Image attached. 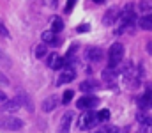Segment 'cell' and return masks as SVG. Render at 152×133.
<instances>
[{
  "instance_id": "obj_1",
  "label": "cell",
  "mask_w": 152,
  "mask_h": 133,
  "mask_svg": "<svg viewBox=\"0 0 152 133\" xmlns=\"http://www.w3.org/2000/svg\"><path fill=\"white\" fill-rule=\"evenodd\" d=\"M97 124H99V121H97V112H92V110H87L83 115H80V117H78V123H76L78 130H81V132L92 130V128H96Z\"/></svg>"
},
{
  "instance_id": "obj_2",
  "label": "cell",
  "mask_w": 152,
  "mask_h": 133,
  "mask_svg": "<svg viewBox=\"0 0 152 133\" xmlns=\"http://www.w3.org/2000/svg\"><path fill=\"white\" fill-rule=\"evenodd\" d=\"M122 59H124V46L120 43H113L112 48H110V51H108V68L117 69L120 66Z\"/></svg>"
},
{
  "instance_id": "obj_3",
  "label": "cell",
  "mask_w": 152,
  "mask_h": 133,
  "mask_svg": "<svg viewBox=\"0 0 152 133\" xmlns=\"http://www.w3.org/2000/svg\"><path fill=\"white\" fill-rule=\"evenodd\" d=\"M0 126L5 130H11V132H18L23 128V121L18 117H4V119H0Z\"/></svg>"
},
{
  "instance_id": "obj_4",
  "label": "cell",
  "mask_w": 152,
  "mask_h": 133,
  "mask_svg": "<svg viewBox=\"0 0 152 133\" xmlns=\"http://www.w3.org/2000/svg\"><path fill=\"white\" fill-rule=\"evenodd\" d=\"M136 101H138L140 110H149V108H152V84L147 85L145 92H143V96H140Z\"/></svg>"
},
{
  "instance_id": "obj_5",
  "label": "cell",
  "mask_w": 152,
  "mask_h": 133,
  "mask_svg": "<svg viewBox=\"0 0 152 133\" xmlns=\"http://www.w3.org/2000/svg\"><path fill=\"white\" fill-rule=\"evenodd\" d=\"M97 103H99V99H97L96 96H83V98L78 99L76 107L81 108V110H92V108H96Z\"/></svg>"
},
{
  "instance_id": "obj_6",
  "label": "cell",
  "mask_w": 152,
  "mask_h": 133,
  "mask_svg": "<svg viewBox=\"0 0 152 133\" xmlns=\"http://www.w3.org/2000/svg\"><path fill=\"white\" fill-rule=\"evenodd\" d=\"M76 76V71L73 68H69V66H64V69L60 71V75H58V80H57V84L58 85H64V84H69V82H73Z\"/></svg>"
},
{
  "instance_id": "obj_7",
  "label": "cell",
  "mask_w": 152,
  "mask_h": 133,
  "mask_svg": "<svg viewBox=\"0 0 152 133\" xmlns=\"http://www.w3.org/2000/svg\"><path fill=\"white\" fill-rule=\"evenodd\" d=\"M85 59H87L88 62H99V60L103 59V50H101V48H96V46L87 48V51H85Z\"/></svg>"
},
{
  "instance_id": "obj_8",
  "label": "cell",
  "mask_w": 152,
  "mask_h": 133,
  "mask_svg": "<svg viewBox=\"0 0 152 133\" xmlns=\"http://www.w3.org/2000/svg\"><path fill=\"white\" fill-rule=\"evenodd\" d=\"M99 87H101V84H99L97 80H94V78H88V80H83V82L80 84V90H83V92H90V90H97Z\"/></svg>"
},
{
  "instance_id": "obj_9",
  "label": "cell",
  "mask_w": 152,
  "mask_h": 133,
  "mask_svg": "<svg viewBox=\"0 0 152 133\" xmlns=\"http://www.w3.org/2000/svg\"><path fill=\"white\" fill-rule=\"evenodd\" d=\"M57 105H58V98L55 94H51L50 98H46L42 101V112H53L57 108Z\"/></svg>"
},
{
  "instance_id": "obj_10",
  "label": "cell",
  "mask_w": 152,
  "mask_h": 133,
  "mask_svg": "<svg viewBox=\"0 0 152 133\" xmlns=\"http://www.w3.org/2000/svg\"><path fill=\"white\" fill-rule=\"evenodd\" d=\"M103 78H104L106 85L115 87V84H117V73H115V69H112V68H106V69L103 71Z\"/></svg>"
},
{
  "instance_id": "obj_11",
  "label": "cell",
  "mask_w": 152,
  "mask_h": 133,
  "mask_svg": "<svg viewBox=\"0 0 152 133\" xmlns=\"http://www.w3.org/2000/svg\"><path fill=\"white\" fill-rule=\"evenodd\" d=\"M71 119H73V114L71 112H66L62 117H60V133H69V126H71Z\"/></svg>"
},
{
  "instance_id": "obj_12",
  "label": "cell",
  "mask_w": 152,
  "mask_h": 133,
  "mask_svg": "<svg viewBox=\"0 0 152 133\" xmlns=\"http://www.w3.org/2000/svg\"><path fill=\"white\" fill-rule=\"evenodd\" d=\"M117 20H118V11L112 7V9H108V11H106V14H104V20H103V21H104V25H113Z\"/></svg>"
},
{
  "instance_id": "obj_13",
  "label": "cell",
  "mask_w": 152,
  "mask_h": 133,
  "mask_svg": "<svg viewBox=\"0 0 152 133\" xmlns=\"http://www.w3.org/2000/svg\"><path fill=\"white\" fill-rule=\"evenodd\" d=\"M20 101L18 99H7V101H4V107H2V110L4 112H16V110H20Z\"/></svg>"
},
{
  "instance_id": "obj_14",
  "label": "cell",
  "mask_w": 152,
  "mask_h": 133,
  "mask_svg": "<svg viewBox=\"0 0 152 133\" xmlns=\"http://www.w3.org/2000/svg\"><path fill=\"white\" fill-rule=\"evenodd\" d=\"M138 25H140V29H143V30H152V12L142 16V18L138 20Z\"/></svg>"
},
{
  "instance_id": "obj_15",
  "label": "cell",
  "mask_w": 152,
  "mask_h": 133,
  "mask_svg": "<svg viewBox=\"0 0 152 133\" xmlns=\"http://www.w3.org/2000/svg\"><path fill=\"white\" fill-rule=\"evenodd\" d=\"M62 30H64V21H62L60 18L55 16V18L51 20V32L57 34V32H62Z\"/></svg>"
},
{
  "instance_id": "obj_16",
  "label": "cell",
  "mask_w": 152,
  "mask_h": 133,
  "mask_svg": "<svg viewBox=\"0 0 152 133\" xmlns=\"http://www.w3.org/2000/svg\"><path fill=\"white\" fill-rule=\"evenodd\" d=\"M142 133H152V117H149V115L142 123Z\"/></svg>"
},
{
  "instance_id": "obj_17",
  "label": "cell",
  "mask_w": 152,
  "mask_h": 133,
  "mask_svg": "<svg viewBox=\"0 0 152 133\" xmlns=\"http://www.w3.org/2000/svg\"><path fill=\"white\" fill-rule=\"evenodd\" d=\"M140 9H142L145 14H151L152 12V0H142V2H140Z\"/></svg>"
},
{
  "instance_id": "obj_18",
  "label": "cell",
  "mask_w": 152,
  "mask_h": 133,
  "mask_svg": "<svg viewBox=\"0 0 152 133\" xmlns=\"http://www.w3.org/2000/svg\"><path fill=\"white\" fill-rule=\"evenodd\" d=\"M46 51H48V50H46V44H37V46L34 48V55H36L37 59H42V57L46 55Z\"/></svg>"
},
{
  "instance_id": "obj_19",
  "label": "cell",
  "mask_w": 152,
  "mask_h": 133,
  "mask_svg": "<svg viewBox=\"0 0 152 133\" xmlns=\"http://www.w3.org/2000/svg\"><path fill=\"white\" fill-rule=\"evenodd\" d=\"M42 41H44V43H57V39H55V32H51V30L42 32Z\"/></svg>"
},
{
  "instance_id": "obj_20",
  "label": "cell",
  "mask_w": 152,
  "mask_h": 133,
  "mask_svg": "<svg viewBox=\"0 0 152 133\" xmlns=\"http://www.w3.org/2000/svg\"><path fill=\"white\" fill-rule=\"evenodd\" d=\"M57 60H58V55H57V53H50V55H48V59H46V66H48V68H51V69H55Z\"/></svg>"
},
{
  "instance_id": "obj_21",
  "label": "cell",
  "mask_w": 152,
  "mask_h": 133,
  "mask_svg": "<svg viewBox=\"0 0 152 133\" xmlns=\"http://www.w3.org/2000/svg\"><path fill=\"white\" fill-rule=\"evenodd\" d=\"M108 119H110V110L104 108V110H99V112H97V121H99V123H104V121H108Z\"/></svg>"
},
{
  "instance_id": "obj_22",
  "label": "cell",
  "mask_w": 152,
  "mask_h": 133,
  "mask_svg": "<svg viewBox=\"0 0 152 133\" xmlns=\"http://www.w3.org/2000/svg\"><path fill=\"white\" fill-rule=\"evenodd\" d=\"M0 66H4V68H9V66H11V59H9L2 50H0Z\"/></svg>"
},
{
  "instance_id": "obj_23",
  "label": "cell",
  "mask_w": 152,
  "mask_h": 133,
  "mask_svg": "<svg viewBox=\"0 0 152 133\" xmlns=\"http://www.w3.org/2000/svg\"><path fill=\"white\" fill-rule=\"evenodd\" d=\"M73 94H75L73 90H66V92H64V96H62V103H64V105H66V103H69V101L73 99Z\"/></svg>"
},
{
  "instance_id": "obj_24",
  "label": "cell",
  "mask_w": 152,
  "mask_h": 133,
  "mask_svg": "<svg viewBox=\"0 0 152 133\" xmlns=\"http://www.w3.org/2000/svg\"><path fill=\"white\" fill-rule=\"evenodd\" d=\"M0 85H9V78L0 71Z\"/></svg>"
},
{
  "instance_id": "obj_25",
  "label": "cell",
  "mask_w": 152,
  "mask_h": 133,
  "mask_svg": "<svg viewBox=\"0 0 152 133\" xmlns=\"http://www.w3.org/2000/svg\"><path fill=\"white\" fill-rule=\"evenodd\" d=\"M76 0H67V5H66V12H71V9L75 7Z\"/></svg>"
},
{
  "instance_id": "obj_26",
  "label": "cell",
  "mask_w": 152,
  "mask_h": 133,
  "mask_svg": "<svg viewBox=\"0 0 152 133\" xmlns=\"http://www.w3.org/2000/svg\"><path fill=\"white\" fill-rule=\"evenodd\" d=\"M0 36H4V37H7V36H9V30H7V29H5V25H2V23H0Z\"/></svg>"
},
{
  "instance_id": "obj_27",
  "label": "cell",
  "mask_w": 152,
  "mask_h": 133,
  "mask_svg": "<svg viewBox=\"0 0 152 133\" xmlns=\"http://www.w3.org/2000/svg\"><path fill=\"white\" fill-rule=\"evenodd\" d=\"M85 30H88V25H81V27H78V32H85Z\"/></svg>"
},
{
  "instance_id": "obj_28",
  "label": "cell",
  "mask_w": 152,
  "mask_h": 133,
  "mask_svg": "<svg viewBox=\"0 0 152 133\" xmlns=\"http://www.w3.org/2000/svg\"><path fill=\"white\" fill-rule=\"evenodd\" d=\"M0 101H7V96H5V92H2V90H0Z\"/></svg>"
},
{
  "instance_id": "obj_29",
  "label": "cell",
  "mask_w": 152,
  "mask_h": 133,
  "mask_svg": "<svg viewBox=\"0 0 152 133\" xmlns=\"http://www.w3.org/2000/svg\"><path fill=\"white\" fill-rule=\"evenodd\" d=\"M147 51H149V53H152V41H149V43H147Z\"/></svg>"
},
{
  "instance_id": "obj_30",
  "label": "cell",
  "mask_w": 152,
  "mask_h": 133,
  "mask_svg": "<svg viewBox=\"0 0 152 133\" xmlns=\"http://www.w3.org/2000/svg\"><path fill=\"white\" fill-rule=\"evenodd\" d=\"M50 4H51V7H55L57 5V0H50Z\"/></svg>"
},
{
  "instance_id": "obj_31",
  "label": "cell",
  "mask_w": 152,
  "mask_h": 133,
  "mask_svg": "<svg viewBox=\"0 0 152 133\" xmlns=\"http://www.w3.org/2000/svg\"><path fill=\"white\" fill-rule=\"evenodd\" d=\"M96 2H103V0H96Z\"/></svg>"
}]
</instances>
